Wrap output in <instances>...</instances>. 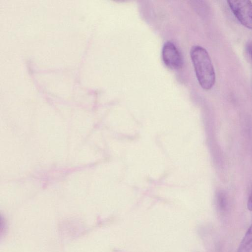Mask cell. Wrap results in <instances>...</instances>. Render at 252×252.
Returning <instances> with one entry per match:
<instances>
[{"label": "cell", "instance_id": "obj_1", "mask_svg": "<svg viewBox=\"0 0 252 252\" xmlns=\"http://www.w3.org/2000/svg\"><path fill=\"white\" fill-rule=\"evenodd\" d=\"M190 56L200 85L204 90L211 89L215 83L216 74L208 52L203 47L195 45L190 49Z\"/></svg>", "mask_w": 252, "mask_h": 252}, {"label": "cell", "instance_id": "obj_2", "mask_svg": "<svg viewBox=\"0 0 252 252\" xmlns=\"http://www.w3.org/2000/svg\"><path fill=\"white\" fill-rule=\"evenodd\" d=\"M228 5L239 22L252 30V2L249 0H227Z\"/></svg>", "mask_w": 252, "mask_h": 252}, {"label": "cell", "instance_id": "obj_3", "mask_svg": "<svg viewBox=\"0 0 252 252\" xmlns=\"http://www.w3.org/2000/svg\"><path fill=\"white\" fill-rule=\"evenodd\" d=\"M162 61L171 69L177 70L183 64V58L176 46L171 41L166 42L162 50Z\"/></svg>", "mask_w": 252, "mask_h": 252}, {"label": "cell", "instance_id": "obj_4", "mask_svg": "<svg viewBox=\"0 0 252 252\" xmlns=\"http://www.w3.org/2000/svg\"><path fill=\"white\" fill-rule=\"evenodd\" d=\"M252 251V224L245 233L236 252H251Z\"/></svg>", "mask_w": 252, "mask_h": 252}, {"label": "cell", "instance_id": "obj_5", "mask_svg": "<svg viewBox=\"0 0 252 252\" xmlns=\"http://www.w3.org/2000/svg\"><path fill=\"white\" fill-rule=\"evenodd\" d=\"M217 204L220 211H224L227 207V202L225 195L222 192H220L217 195Z\"/></svg>", "mask_w": 252, "mask_h": 252}, {"label": "cell", "instance_id": "obj_6", "mask_svg": "<svg viewBox=\"0 0 252 252\" xmlns=\"http://www.w3.org/2000/svg\"><path fill=\"white\" fill-rule=\"evenodd\" d=\"M247 208L249 211H252V189L248 200Z\"/></svg>", "mask_w": 252, "mask_h": 252}, {"label": "cell", "instance_id": "obj_7", "mask_svg": "<svg viewBox=\"0 0 252 252\" xmlns=\"http://www.w3.org/2000/svg\"></svg>", "mask_w": 252, "mask_h": 252}]
</instances>
